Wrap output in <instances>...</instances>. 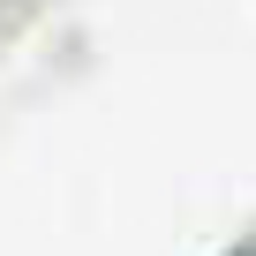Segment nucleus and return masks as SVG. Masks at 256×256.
I'll return each instance as SVG.
<instances>
[{
  "label": "nucleus",
  "mask_w": 256,
  "mask_h": 256,
  "mask_svg": "<svg viewBox=\"0 0 256 256\" xmlns=\"http://www.w3.org/2000/svg\"><path fill=\"white\" fill-rule=\"evenodd\" d=\"M241 256H256V248H241Z\"/></svg>",
  "instance_id": "nucleus-1"
}]
</instances>
